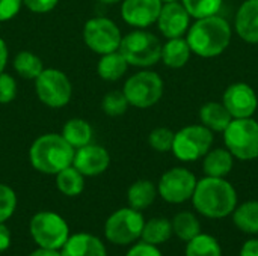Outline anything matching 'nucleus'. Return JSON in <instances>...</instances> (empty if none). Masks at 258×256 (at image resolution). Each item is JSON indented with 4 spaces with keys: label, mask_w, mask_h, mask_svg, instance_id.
<instances>
[{
    "label": "nucleus",
    "mask_w": 258,
    "mask_h": 256,
    "mask_svg": "<svg viewBox=\"0 0 258 256\" xmlns=\"http://www.w3.org/2000/svg\"><path fill=\"white\" fill-rule=\"evenodd\" d=\"M60 134L74 149H79L92 142L94 131L88 121L82 118H73L65 122Z\"/></svg>",
    "instance_id": "nucleus-23"
},
{
    "label": "nucleus",
    "mask_w": 258,
    "mask_h": 256,
    "mask_svg": "<svg viewBox=\"0 0 258 256\" xmlns=\"http://www.w3.org/2000/svg\"><path fill=\"white\" fill-rule=\"evenodd\" d=\"M233 222L245 234H258V201H248L236 207Z\"/></svg>",
    "instance_id": "nucleus-25"
},
{
    "label": "nucleus",
    "mask_w": 258,
    "mask_h": 256,
    "mask_svg": "<svg viewBox=\"0 0 258 256\" xmlns=\"http://www.w3.org/2000/svg\"><path fill=\"white\" fill-rule=\"evenodd\" d=\"M128 107H130V104L122 91H110L104 95V98L101 101V109H103L104 115L112 116V118L124 115Z\"/></svg>",
    "instance_id": "nucleus-32"
},
{
    "label": "nucleus",
    "mask_w": 258,
    "mask_h": 256,
    "mask_svg": "<svg viewBox=\"0 0 258 256\" xmlns=\"http://www.w3.org/2000/svg\"><path fill=\"white\" fill-rule=\"evenodd\" d=\"M12 65L15 72L26 80H35L44 69V63L41 57L29 50H23L17 53Z\"/></svg>",
    "instance_id": "nucleus-28"
},
{
    "label": "nucleus",
    "mask_w": 258,
    "mask_h": 256,
    "mask_svg": "<svg viewBox=\"0 0 258 256\" xmlns=\"http://www.w3.org/2000/svg\"><path fill=\"white\" fill-rule=\"evenodd\" d=\"M162 0H122L121 17L135 29H147L159 18Z\"/></svg>",
    "instance_id": "nucleus-16"
},
{
    "label": "nucleus",
    "mask_w": 258,
    "mask_h": 256,
    "mask_svg": "<svg viewBox=\"0 0 258 256\" xmlns=\"http://www.w3.org/2000/svg\"><path fill=\"white\" fill-rule=\"evenodd\" d=\"M213 133L201 125H187L178 130L174 136L172 154L184 163L197 161L212 149Z\"/></svg>",
    "instance_id": "nucleus-7"
},
{
    "label": "nucleus",
    "mask_w": 258,
    "mask_h": 256,
    "mask_svg": "<svg viewBox=\"0 0 258 256\" xmlns=\"http://www.w3.org/2000/svg\"><path fill=\"white\" fill-rule=\"evenodd\" d=\"M128 69V63L124 59V56L119 53V50L101 54L98 63H97V74L104 81H118Z\"/></svg>",
    "instance_id": "nucleus-22"
},
{
    "label": "nucleus",
    "mask_w": 258,
    "mask_h": 256,
    "mask_svg": "<svg viewBox=\"0 0 258 256\" xmlns=\"http://www.w3.org/2000/svg\"><path fill=\"white\" fill-rule=\"evenodd\" d=\"M197 183V177L186 167H172L162 175L157 193L168 204H183L192 199Z\"/></svg>",
    "instance_id": "nucleus-12"
},
{
    "label": "nucleus",
    "mask_w": 258,
    "mask_h": 256,
    "mask_svg": "<svg viewBox=\"0 0 258 256\" xmlns=\"http://www.w3.org/2000/svg\"><path fill=\"white\" fill-rule=\"evenodd\" d=\"M23 0H0V23L9 21L20 12Z\"/></svg>",
    "instance_id": "nucleus-36"
},
{
    "label": "nucleus",
    "mask_w": 258,
    "mask_h": 256,
    "mask_svg": "<svg viewBox=\"0 0 258 256\" xmlns=\"http://www.w3.org/2000/svg\"><path fill=\"white\" fill-rule=\"evenodd\" d=\"M60 256H107V252L97 237L79 232L68 237L60 249Z\"/></svg>",
    "instance_id": "nucleus-18"
},
{
    "label": "nucleus",
    "mask_w": 258,
    "mask_h": 256,
    "mask_svg": "<svg viewBox=\"0 0 258 256\" xmlns=\"http://www.w3.org/2000/svg\"><path fill=\"white\" fill-rule=\"evenodd\" d=\"M200 119L201 124L212 133H224L233 121V116L222 103L210 101L200 109Z\"/></svg>",
    "instance_id": "nucleus-20"
},
{
    "label": "nucleus",
    "mask_w": 258,
    "mask_h": 256,
    "mask_svg": "<svg viewBox=\"0 0 258 256\" xmlns=\"http://www.w3.org/2000/svg\"><path fill=\"white\" fill-rule=\"evenodd\" d=\"M186 256H222V249L218 240L209 234H198L187 241Z\"/></svg>",
    "instance_id": "nucleus-30"
},
{
    "label": "nucleus",
    "mask_w": 258,
    "mask_h": 256,
    "mask_svg": "<svg viewBox=\"0 0 258 256\" xmlns=\"http://www.w3.org/2000/svg\"><path fill=\"white\" fill-rule=\"evenodd\" d=\"M59 0H23V6L35 14H47L57 6Z\"/></svg>",
    "instance_id": "nucleus-37"
},
{
    "label": "nucleus",
    "mask_w": 258,
    "mask_h": 256,
    "mask_svg": "<svg viewBox=\"0 0 258 256\" xmlns=\"http://www.w3.org/2000/svg\"><path fill=\"white\" fill-rule=\"evenodd\" d=\"M144 225L145 220L138 210H133L130 207L121 208L110 214L106 220L104 235L110 243L125 246L141 237Z\"/></svg>",
    "instance_id": "nucleus-11"
},
{
    "label": "nucleus",
    "mask_w": 258,
    "mask_h": 256,
    "mask_svg": "<svg viewBox=\"0 0 258 256\" xmlns=\"http://www.w3.org/2000/svg\"><path fill=\"white\" fill-rule=\"evenodd\" d=\"M157 196V187L148 180H139L133 183L127 190L128 207L138 211L148 208Z\"/></svg>",
    "instance_id": "nucleus-24"
},
{
    "label": "nucleus",
    "mask_w": 258,
    "mask_h": 256,
    "mask_svg": "<svg viewBox=\"0 0 258 256\" xmlns=\"http://www.w3.org/2000/svg\"><path fill=\"white\" fill-rule=\"evenodd\" d=\"M222 104L227 107L233 119L252 118L258 107L257 94L248 83L237 81L225 89Z\"/></svg>",
    "instance_id": "nucleus-13"
},
{
    "label": "nucleus",
    "mask_w": 258,
    "mask_h": 256,
    "mask_svg": "<svg viewBox=\"0 0 258 256\" xmlns=\"http://www.w3.org/2000/svg\"><path fill=\"white\" fill-rule=\"evenodd\" d=\"M8 59H9V50H8V45H6V42L0 38V72H3V71H5L6 63H8Z\"/></svg>",
    "instance_id": "nucleus-41"
},
{
    "label": "nucleus",
    "mask_w": 258,
    "mask_h": 256,
    "mask_svg": "<svg viewBox=\"0 0 258 256\" xmlns=\"http://www.w3.org/2000/svg\"><path fill=\"white\" fill-rule=\"evenodd\" d=\"M172 232L181 241H190L198 234H201V225L197 216L190 211H181L172 219Z\"/></svg>",
    "instance_id": "nucleus-29"
},
{
    "label": "nucleus",
    "mask_w": 258,
    "mask_h": 256,
    "mask_svg": "<svg viewBox=\"0 0 258 256\" xmlns=\"http://www.w3.org/2000/svg\"><path fill=\"white\" fill-rule=\"evenodd\" d=\"M73 166L83 177H97L104 174L110 166V154L104 146L91 142L76 149Z\"/></svg>",
    "instance_id": "nucleus-15"
},
{
    "label": "nucleus",
    "mask_w": 258,
    "mask_h": 256,
    "mask_svg": "<svg viewBox=\"0 0 258 256\" xmlns=\"http://www.w3.org/2000/svg\"><path fill=\"white\" fill-rule=\"evenodd\" d=\"M181 3L189 12L190 18L200 20L218 15L224 5V0H181Z\"/></svg>",
    "instance_id": "nucleus-31"
},
{
    "label": "nucleus",
    "mask_w": 258,
    "mask_h": 256,
    "mask_svg": "<svg viewBox=\"0 0 258 256\" xmlns=\"http://www.w3.org/2000/svg\"><path fill=\"white\" fill-rule=\"evenodd\" d=\"M172 234H174L172 232V223L168 219L156 217V219L145 222L141 237L145 243L153 244V246H159V244L166 243Z\"/></svg>",
    "instance_id": "nucleus-26"
},
{
    "label": "nucleus",
    "mask_w": 258,
    "mask_h": 256,
    "mask_svg": "<svg viewBox=\"0 0 258 256\" xmlns=\"http://www.w3.org/2000/svg\"><path fill=\"white\" fill-rule=\"evenodd\" d=\"M157 27L160 33L171 39V38H181L187 33L190 27V15L183 6V3L178 2H166L162 5L159 18H157Z\"/></svg>",
    "instance_id": "nucleus-14"
},
{
    "label": "nucleus",
    "mask_w": 258,
    "mask_h": 256,
    "mask_svg": "<svg viewBox=\"0 0 258 256\" xmlns=\"http://www.w3.org/2000/svg\"><path fill=\"white\" fill-rule=\"evenodd\" d=\"M17 97V81L8 72H0V104H9Z\"/></svg>",
    "instance_id": "nucleus-35"
},
{
    "label": "nucleus",
    "mask_w": 258,
    "mask_h": 256,
    "mask_svg": "<svg viewBox=\"0 0 258 256\" xmlns=\"http://www.w3.org/2000/svg\"><path fill=\"white\" fill-rule=\"evenodd\" d=\"M35 92L42 104L51 109L65 107L73 97V84L68 75L56 68H44L35 78Z\"/></svg>",
    "instance_id": "nucleus-8"
},
{
    "label": "nucleus",
    "mask_w": 258,
    "mask_h": 256,
    "mask_svg": "<svg viewBox=\"0 0 258 256\" xmlns=\"http://www.w3.org/2000/svg\"><path fill=\"white\" fill-rule=\"evenodd\" d=\"M76 149L57 133H47L33 140L29 149V160L35 170L45 175H56L73 164Z\"/></svg>",
    "instance_id": "nucleus-3"
},
{
    "label": "nucleus",
    "mask_w": 258,
    "mask_h": 256,
    "mask_svg": "<svg viewBox=\"0 0 258 256\" xmlns=\"http://www.w3.org/2000/svg\"><path fill=\"white\" fill-rule=\"evenodd\" d=\"M29 256H60V252L53 250V249H44V247H39V249H36L35 252H32Z\"/></svg>",
    "instance_id": "nucleus-42"
},
{
    "label": "nucleus",
    "mask_w": 258,
    "mask_h": 256,
    "mask_svg": "<svg viewBox=\"0 0 258 256\" xmlns=\"http://www.w3.org/2000/svg\"><path fill=\"white\" fill-rule=\"evenodd\" d=\"M233 30L230 23L221 15L197 20L187 30L186 41L190 51L200 57H218L230 45Z\"/></svg>",
    "instance_id": "nucleus-1"
},
{
    "label": "nucleus",
    "mask_w": 258,
    "mask_h": 256,
    "mask_svg": "<svg viewBox=\"0 0 258 256\" xmlns=\"http://www.w3.org/2000/svg\"><path fill=\"white\" fill-rule=\"evenodd\" d=\"M190 54H192V51H190V47H189L186 38H183V36L171 38L162 45L160 60H163V63L168 68L178 69V68H183L184 65H187Z\"/></svg>",
    "instance_id": "nucleus-21"
},
{
    "label": "nucleus",
    "mask_w": 258,
    "mask_h": 256,
    "mask_svg": "<svg viewBox=\"0 0 258 256\" xmlns=\"http://www.w3.org/2000/svg\"><path fill=\"white\" fill-rule=\"evenodd\" d=\"M30 235L44 249L59 250L70 237V228L63 217L53 211H41L30 220Z\"/></svg>",
    "instance_id": "nucleus-9"
},
{
    "label": "nucleus",
    "mask_w": 258,
    "mask_h": 256,
    "mask_svg": "<svg viewBox=\"0 0 258 256\" xmlns=\"http://www.w3.org/2000/svg\"><path fill=\"white\" fill-rule=\"evenodd\" d=\"M225 148L240 161L258 157V122L252 118L233 119L224 131Z\"/></svg>",
    "instance_id": "nucleus-5"
},
{
    "label": "nucleus",
    "mask_w": 258,
    "mask_h": 256,
    "mask_svg": "<svg viewBox=\"0 0 258 256\" xmlns=\"http://www.w3.org/2000/svg\"><path fill=\"white\" fill-rule=\"evenodd\" d=\"M121 30L115 21L106 17H94L83 26V41L97 54H107L119 50Z\"/></svg>",
    "instance_id": "nucleus-10"
},
{
    "label": "nucleus",
    "mask_w": 258,
    "mask_h": 256,
    "mask_svg": "<svg viewBox=\"0 0 258 256\" xmlns=\"http://www.w3.org/2000/svg\"><path fill=\"white\" fill-rule=\"evenodd\" d=\"M17 208V195L15 192L6 186L0 184V223H5L12 217Z\"/></svg>",
    "instance_id": "nucleus-34"
},
{
    "label": "nucleus",
    "mask_w": 258,
    "mask_h": 256,
    "mask_svg": "<svg viewBox=\"0 0 258 256\" xmlns=\"http://www.w3.org/2000/svg\"><path fill=\"white\" fill-rule=\"evenodd\" d=\"M125 256H163L162 252L157 249V246H153V244H148L145 241L133 246Z\"/></svg>",
    "instance_id": "nucleus-38"
},
{
    "label": "nucleus",
    "mask_w": 258,
    "mask_h": 256,
    "mask_svg": "<svg viewBox=\"0 0 258 256\" xmlns=\"http://www.w3.org/2000/svg\"><path fill=\"white\" fill-rule=\"evenodd\" d=\"M192 202L201 216L209 219H224L231 216L236 210L237 193L225 178L206 177L197 183Z\"/></svg>",
    "instance_id": "nucleus-2"
},
{
    "label": "nucleus",
    "mask_w": 258,
    "mask_h": 256,
    "mask_svg": "<svg viewBox=\"0 0 258 256\" xmlns=\"http://www.w3.org/2000/svg\"><path fill=\"white\" fill-rule=\"evenodd\" d=\"M9 246H11V232L3 223H0V253L8 250Z\"/></svg>",
    "instance_id": "nucleus-40"
},
{
    "label": "nucleus",
    "mask_w": 258,
    "mask_h": 256,
    "mask_svg": "<svg viewBox=\"0 0 258 256\" xmlns=\"http://www.w3.org/2000/svg\"><path fill=\"white\" fill-rule=\"evenodd\" d=\"M233 166L234 157L227 148H215L204 155L203 169L206 177L225 178L233 170Z\"/></svg>",
    "instance_id": "nucleus-19"
},
{
    "label": "nucleus",
    "mask_w": 258,
    "mask_h": 256,
    "mask_svg": "<svg viewBox=\"0 0 258 256\" xmlns=\"http://www.w3.org/2000/svg\"><path fill=\"white\" fill-rule=\"evenodd\" d=\"M162 45L163 44L154 33L145 29H135L122 36L119 53L124 56L128 66L150 68L160 60Z\"/></svg>",
    "instance_id": "nucleus-4"
},
{
    "label": "nucleus",
    "mask_w": 258,
    "mask_h": 256,
    "mask_svg": "<svg viewBox=\"0 0 258 256\" xmlns=\"http://www.w3.org/2000/svg\"><path fill=\"white\" fill-rule=\"evenodd\" d=\"M97 2H100L103 5H116V3H119L122 0H97Z\"/></svg>",
    "instance_id": "nucleus-43"
},
{
    "label": "nucleus",
    "mask_w": 258,
    "mask_h": 256,
    "mask_svg": "<svg viewBox=\"0 0 258 256\" xmlns=\"http://www.w3.org/2000/svg\"><path fill=\"white\" fill-rule=\"evenodd\" d=\"M163 80L154 71H139L127 78L122 92L130 106L136 109H148L163 97Z\"/></svg>",
    "instance_id": "nucleus-6"
},
{
    "label": "nucleus",
    "mask_w": 258,
    "mask_h": 256,
    "mask_svg": "<svg viewBox=\"0 0 258 256\" xmlns=\"http://www.w3.org/2000/svg\"><path fill=\"white\" fill-rule=\"evenodd\" d=\"M163 3H166V2H178V0H162Z\"/></svg>",
    "instance_id": "nucleus-44"
},
{
    "label": "nucleus",
    "mask_w": 258,
    "mask_h": 256,
    "mask_svg": "<svg viewBox=\"0 0 258 256\" xmlns=\"http://www.w3.org/2000/svg\"><path fill=\"white\" fill-rule=\"evenodd\" d=\"M240 256H258L257 238L248 240V241L242 246V249H240Z\"/></svg>",
    "instance_id": "nucleus-39"
},
{
    "label": "nucleus",
    "mask_w": 258,
    "mask_h": 256,
    "mask_svg": "<svg viewBox=\"0 0 258 256\" xmlns=\"http://www.w3.org/2000/svg\"><path fill=\"white\" fill-rule=\"evenodd\" d=\"M175 133L168 127H157L148 136L150 146L157 152H169L172 149Z\"/></svg>",
    "instance_id": "nucleus-33"
},
{
    "label": "nucleus",
    "mask_w": 258,
    "mask_h": 256,
    "mask_svg": "<svg viewBox=\"0 0 258 256\" xmlns=\"http://www.w3.org/2000/svg\"><path fill=\"white\" fill-rule=\"evenodd\" d=\"M236 32L248 44H258V0H245L236 14Z\"/></svg>",
    "instance_id": "nucleus-17"
},
{
    "label": "nucleus",
    "mask_w": 258,
    "mask_h": 256,
    "mask_svg": "<svg viewBox=\"0 0 258 256\" xmlns=\"http://www.w3.org/2000/svg\"><path fill=\"white\" fill-rule=\"evenodd\" d=\"M56 187L65 196H79L85 190V177L71 164L56 174Z\"/></svg>",
    "instance_id": "nucleus-27"
}]
</instances>
